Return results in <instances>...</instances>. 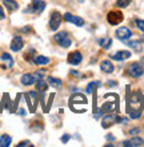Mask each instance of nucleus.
<instances>
[{
  "mask_svg": "<svg viewBox=\"0 0 144 147\" xmlns=\"http://www.w3.org/2000/svg\"><path fill=\"white\" fill-rule=\"evenodd\" d=\"M139 131H140V128H132V130H129V134H131V135H135V134H137Z\"/></svg>",
  "mask_w": 144,
  "mask_h": 147,
  "instance_id": "nucleus-33",
  "label": "nucleus"
},
{
  "mask_svg": "<svg viewBox=\"0 0 144 147\" xmlns=\"http://www.w3.org/2000/svg\"><path fill=\"white\" fill-rule=\"evenodd\" d=\"M129 56H131V52L129 51H117V52H115L113 55H111V58L113 59V60H119V62H121V60H125V59H128Z\"/></svg>",
  "mask_w": 144,
  "mask_h": 147,
  "instance_id": "nucleus-13",
  "label": "nucleus"
},
{
  "mask_svg": "<svg viewBox=\"0 0 144 147\" xmlns=\"http://www.w3.org/2000/svg\"><path fill=\"white\" fill-rule=\"evenodd\" d=\"M23 46H24L23 38L19 36V35H16V36H13V39H12L9 48H11V51H13V52H17V51H20L21 48H23Z\"/></svg>",
  "mask_w": 144,
  "mask_h": 147,
  "instance_id": "nucleus-10",
  "label": "nucleus"
},
{
  "mask_svg": "<svg viewBox=\"0 0 144 147\" xmlns=\"http://www.w3.org/2000/svg\"><path fill=\"white\" fill-rule=\"evenodd\" d=\"M87 99H86V96L84 95H82V94H75L74 96H71V99H70V107L72 110H76V107H78V105H84V106H87Z\"/></svg>",
  "mask_w": 144,
  "mask_h": 147,
  "instance_id": "nucleus-6",
  "label": "nucleus"
},
{
  "mask_svg": "<svg viewBox=\"0 0 144 147\" xmlns=\"http://www.w3.org/2000/svg\"><path fill=\"white\" fill-rule=\"evenodd\" d=\"M32 62L35 63V64H38V66H46V64H48V63L51 62V60H50V58L44 56V55H38V56H33Z\"/></svg>",
  "mask_w": 144,
  "mask_h": 147,
  "instance_id": "nucleus-15",
  "label": "nucleus"
},
{
  "mask_svg": "<svg viewBox=\"0 0 144 147\" xmlns=\"http://www.w3.org/2000/svg\"><path fill=\"white\" fill-rule=\"evenodd\" d=\"M144 107V98L140 91H135L129 95L127 100V110L129 111V116L132 119H137L141 115V110Z\"/></svg>",
  "mask_w": 144,
  "mask_h": 147,
  "instance_id": "nucleus-1",
  "label": "nucleus"
},
{
  "mask_svg": "<svg viewBox=\"0 0 144 147\" xmlns=\"http://www.w3.org/2000/svg\"><path fill=\"white\" fill-rule=\"evenodd\" d=\"M19 114H20V115H25V110L20 109V110H19Z\"/></svg>",
  "mask_w": 144,
  "mask_h": 147,
  "instance_id": "nucleus-34",
  "label": "nucleus"
},
{
  "mask_svg": "<svg viewBox=\"0 0 144 147\" xmlns=\"http://www.w3.org/2000/svg\"><path fill=\"white\" fill-rule=\"evenodd\" d=\"M3 3L9 12H13V11H17V9H19V4H17V1H15V0H3Z\"/></svg>",
  "mask_w": 144,
  "mask_h": 147,
  "instance_id": "nucleus-17",
  "label": "nucleus"
},
{
  "mask_svg": "<svg viewBox=\"0 0 144 147\" xmlns=\"http://www.w3.org/2000/svg\"><path fill=\"white\" fill-rule=\"evenodd\" d=\"M115 35H116V38L119 39V40L125 42V40H128V39L132 36V32H131V30L127 28V27H120V28H117L116 30Z\"/></svg>",
  "mask_w": 144,
  "mask_h": 147,
  "instance_id": "nucleus-8",
  "label": "nucleus"
},
{
  "mask_svg": "<svg viewBox=\"0 0 144 147\" xmlns=\"http://www.w3.org/2000/svg\"><path fill=\"white\" fill-rule=\"evenodd\" d=\"M62 24V15L58 11H54L50 18V30L51 31H56Z\"/></svg>",
  "mask_w": 144,
  "mask_h": 147,
  "instance_id": "nucleus-7",
  "label": "nucleus"
},
{
  "mask_svg": "<svg viewBox=\"0 0 144 147\" xmlns=\"http://www.w3.org/2000/svg\"><path fill=\"white\" fill-rule=\"evenodd\" d=\"M100 84H101L100 82H91L90 84L87 86V94H92L95 87H96V86H100Z\"/></svg>",
  "mask_w": 144,
  "mask_h": 147,
  "instance_id": "nucleus-26",
  "label": "nucleus"
},
{
  "mask_svg": "<svg viewBox=\"0 0 144 147\" xmlns=\"http://www.w3.org/2000/svg\"><path fill=\"white\" fill-rule=\"evenodd\" d=\"M68 139H70V135H68V134H64V135H63V138H62V142H63V143H67V142H68Z\"/></svg>",
  "mask_w": 144,
  "mask_h": 147,
  "instance_id": "nucleus-31",
  "label": "nucleus"
},
{
  "mask_svg": "<svg viewBox=\"0 0 144 147\" xmlns=\"http://www.w3.org/2000/svg\"><path fill=\"white\" fill-rule=\"evenodd\" d=\"M20 82H21L23 86H32L36 80H35V78H33L32 74H24L23 76H21V79H20Z\"/></svg>",
  "mask_w": 144,
  "mask_h": 147,
  "instance_id": "nucleus-16",
  "label": "nucleus"
},
{
  "mask_svg": "<svg viewBox=\"0 0 144 147\" xmlns=\"http://www.w3.org/2000/svg\"><path fill=\"white\" fill-rule=\"evenodd\" d=\"M99 44H100L104 50H108L109 47H111V44H112V39L109 38V36H104V38H101L100 40H99Z\"/></svg>",
  "mask_w": 144,
  "mask_h": 147,
  "instance_id": "nucleus-20",
  "label": "nucleus"
},
{
  "mask_svg": "<svg viewBox=\"0 0 144 147\" xmlns=\"http://www.w3.org/2000/svg\"><path fill=\"white\" fill-rule=\"evenodd\" d=\"M83 60V55L82 52H79V51H74V52H71L68 55V63L70 64H74V66H78L80 64Z\"/></svg>",
  "mask_w": 144,
  "mask_h": 147,
  "instance_id": "nucleus-11",
  "label": "nucleus"
},
{
  "mask_svg": "<svg viewBox=\"0 0 144 147\" xmlns=\"http://www.w3.org/2000/svg\"><path fill=\"white\" fill-rule=\"evenodd\" d=\"M63 18H64V20H66V22H68V23H74L75 26H78V27H82V26H84V20H83L82 18L72 15V13H70V12L64 13V16H63Z\"/></svg>",
  "mask_w": 144,
  "mask_h": 147,
  "instance_id": "nucleus-9",
  "label": "nucleus"
},
{
  "mask_svg": "<svg viewBox=\"0 0 144 147\" xmlns=\"http://www.w3.org/2000/svg\"><path fill=\"white\" fill-rule=\"evenodd\" d=\"M127 74L131 78H140L144 74V68L140 63H131L127 67Z\"/></svg>",
  "mask_w": 144,
  "mask_h": 147,
  "instance_id": "nucleus-3",
  "label": "nucleus"
},
{
  "mask_svg": "<svg viewBox=\"0 0 144 147\" xmlns=\"http://www.w3.org/2000/svg\"><path fill=\"white\" fill-rule=\"evenodd\" d=\"M136 26H137V28H139L141 32H144V20L137 19L136 20Z\"/></svg>",
  "mask_w": 144,
  "mask_h": 147,
  "instance_id": "nucleus-29",
  "label": "nucleus"
},
{
  "mask_svg": "<svg viewBox=\"0 0 144 147\" xmlns=\"http://www.w3.org/2000/svg\"><path fill=\"white\" fill-rule=\"evenodd\" d=\"M144 144V139L141 138H132V139L129 140H124L123 142V146L124 147H139V146H143Z\"/></svg>",
  "mask_w": 144,
  "mask_h": 147,
  "instance_id": "nucleus-12",
  "label": "nucleus"
},
{
  "mask_svg": "<svg viewBox=\"0 0 144 147\" xmlns=\"http://www.w3.org/2000/svg\"><path fill=\"white\" fill-rule=\"evenodd\" d=\"M47 88H48V84L43 80V79L38 80V83H36V90H38V91H40V92H44V91H47Z\"/></svg>",
  "mask_w": 144,
  "mask_h": 147,
  "instance_id": "nucleus-23",
  "label": "nucleus"
},
{
  "mask_svg": "<svg viewBox=\"0 0 144 147\" xmlns=\"http://www.w3.org/2000/svg\"><path fill=\"white\" fill-rule=\"evenodd\" d=\"M115 109H116V107H115V105H113V103H105V105L101 106L99 111H100V112H111V111H113Z\"/></svg>",
  "mask_w": 144,
  "mask_h": 147,
  "instance_id": "nucleus-24",
  "label": "nucleus"
},
{
  "mask_svg": "<svg viewBox=\"0 0 144 147\" xmlns=\"http://www.w3.org/2000/svg\"><path fill=\"white\" fill-rule=\"evenodd\" d=\"M46 8V3L42 0H32V4L28 8L24 9V12H32V13H42Z\"/></svg>",
  "mask_w": 144,
  "mask_h": 147,
  "instance_id": "nucleus-4",
  "label": "nucleus"
},
{
  "mask_svg": "<svg viewBox=\"0 0 144 147\" xmlns=\"http://www.w3.org/2000/svg\"><path fill=\"white\" fill-rule=\"evenodd\" d=\"M107 139L108 140H115V138H113L112 135H107Z\"/></svg>",
  "mask_w": 144,
  "mask_h": 147,
  "instance_id": "nucleus-35",
  "label": "nucleus"
},
{
  "mask_svg": "<svg viewBox=\"0 0 144 147\" xmlns=\"http://www.w3.org/2000/svg\"><path fill=\"white\" fill-rule=\"evenodd\" d=\"M33 75V78H35V80H40V79H43V76L46 75V71L44 70H39V71H36L35 74H32Z\"/></svg>",
  "mask_w": 144,
  "mask_h": 147,
  "instance_id": "nucleus-28",
  "label": "nucleus"
},
{
  "mask_svg": "<svg viewBox=\"0 0 144 147\" xmlns=\"http://www.w3.org/2000/svg\"><path fill=\"white\" fill-rule=\"evenodd\" d=\"M141 62H143V63H144V56H143V58H141Z\"/></svg>",
  "mask_w": 144,
  "mask_h": 147,
  "instance_id": "nucleus-37",
  "label": "nucleus"
},
{
  "mask_svg": "<svg viewBox=\"0 0 144 147\" xmlns=\"http://www.w3.org/2000/svg\"><path fill=\"white\" fill-rule=\"evenodd\" d=\"M79 1H80V3H83V1H86V0H79Z\"/></svg>",
  "mask_w": 144,
  "mask_h": 147,
  "instance_id": "nucleus-36",
  "label": "nucleus"
},
{
  "mask_svg": "<svg viewBox=\"0 0 144 147\" xmlns=\"http://www.w3.org/2000/svg\"><path fill=\"white\" fill-rule=\"evenodd\" d=\"M11 143H12V138L9 135L4 134V135L0 136V146L1 147H8L11 146Z\"/></svg>",
  "mask_w": 144,
  "mask_h": 147,
  "instance_id": "nucleus-21",
  "label": "nucleus"
},
{
  "mask_svg": "<svg viewBox=\"0 0 144 147\" xmlns=\"http://www.w3.org/2000/svg\"><path fill=\"white\" fill-rule=\"evenodd\" d=\"M23 146H32V144H31L29 140H24V142H21V143L17 144V147H23Z\"/></svg>",
  "mask_w": 144,
  "mask_h": 147,
  "instance_id": "nucleus-30",
  "label": "nucleus"
},
{
  "mask_svg": "<svg viewBox=\"0 0 144 147\" xmlns=\"http://www.w3.org/2000/svg\"><path fill=\"white\" fill-rule=\"evenodd\" d=\"M127 44H128L129 47H132L133 50H136V51H140L141 50V43L140 42H127Z\"/></svg>",
  "mask_w": 144,
  "mask_h": 147,
  "instance_id": "nucleus-27",
  "label": "nucleus"
},
{
  "mask_svg": "<svg viewBox=\"0 0 144 147\" xmlns=\"http://www.w3.org/2000/svg\"><path fill=\"white\" fill-rule=\"evenodd\" d=\"M100 68H101V71L105 74H112L113 70H115L113 64L109 62V60H103V62L100 63Z\"/></svg>",
  "mask_w": 144,
  "mask_h": 147,
  "instance_id": "nucleus-14",
  "label": "nucleus"
},
{
  "mask_svg": "<svg viewBox=\"0 0 144 147\" xmlns=\"http://www.w3.org/2000/svg\"><path fill=\"white\" fill-rule=\"evenodd\" d=\"M124 19V16L121 13L120 11H109L108 15H107V20H108V23L111 26H117V24H120Z\"/></svg>",
  "mask_w": 144,
  "mask_h": 147,
  "instance_id": "nucleus-5",
  "label": "nucleus"
},
{
  "mask_svg": "<svg viewBox=\"0 0 144 147\" xmlns=\"http://www.w3.org/2000/svg\"><path fill=\"white\" fill-rule=\"evenodd\" d=\"M113 123H115V116L113 115H107V116L103 118V120H101V127L108 128V127H111Z\"/></svg>",
  "mask_w": 144,
  "mask_h": 147,
  "instance_id": "nucleus-19",
  "label": "nucleus"
},
{
  "mask_svg": "<svg viewBox=\"0 0 144 147\" xmlns=\"http://www.w3.org/2000/svg\"><path fill=\"white\" fill-rule=\"evenodd\" d=\"M1 62L5 64V67L7 68H12L13 67V59L11 58V55L7 54V52H4V54H1Z\"/></svg>",
  "mask_w": 144,
  "mask_h": 147,
  "instance_id": "nucleus-18",
  "label": "nucleus"
},
{
  "mask_svg": "<svg viewBox=\"0 0 144 147\" xmlns=\"http://www.w3.org/2000/svg\"><path fill=\"white\" fill-rule=\"evenodd\" d=\"M54 40L58 43L60 47H63V48H68V47H71V44H72V40H71V38L68 36V32L67 31L58 32V34L54 36Z\"/></svg>",
  "mask_w": 144,
  "mask_h": 147,
  "instance_id": "nucleus-2",
  "label": "nucleus"
},
{
  "mask_svg": "<svg viewBox=\"0 0 144 147\" xmlns=\"http://www.w3.org/2000/svg\"><path fill=\"white\" fill-rule=\"evenodd\" d=\"M4 18H5V13H4V9H3V7L0 5V20H3Z\"/></svg>",
  "mask_w": 144,
  "mask_h": 147,
  "instance_id": "nucleus-32",
  "label": "nucleus"
},
{
  "mask_svg": "<svg viewBox=\"0 0 144 147\" xmlns=\"http://www.w3.org/2000/svg\"><path fill=\"white\" fill-rule=\"evenodd\" d=\"M47 82L50 83L51 86H52V87H55V88H60V87H62V84H63L60 79H58V78H54V76H50L47 79Z\"/></svg>",
  "mask_w": 144,
  "mask_h": 147,
  "instance_id": "nucleus-22",
  "label": "nucleus"
},
{
  "mask_svg": "<svg viewBox=\"0 0 144 147\" xmlns=\"http://www.w3.org/2000/svg\"><path fill=\"white\" fill-rule=\"evenodd\" d=\"M132 0H116V5L119 8H127Z\"/></svg>",
  "mask_w": 144,
  "mask_h": 147,
  "instance_id": "nucleus-25",
  "label": "nucleus"
}]
</instances>
